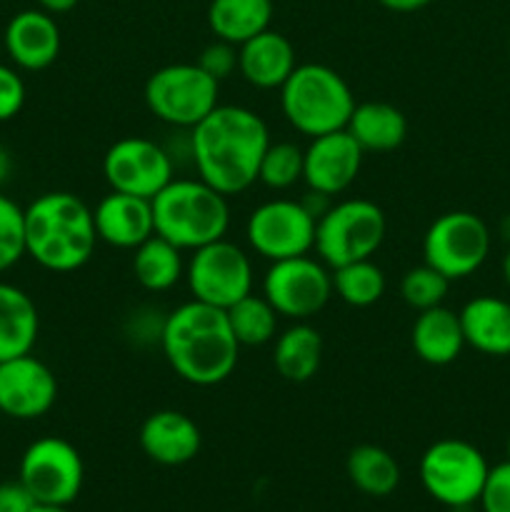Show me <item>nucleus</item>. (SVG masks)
<instances>
[{
  "mask_svg": "<svg viewBox=\"0 0 510 512\" xmlns=\"http://www.w3.org/2000/svg\"><path fill=\"white\" fill-rule=\"evenodd\" d=\"M320 363H323V335L305 320H298L275 338L273 365L280 378L288 383L313 380Z\"/></svg>",
  "mask_w": 510,
  "mask_h": 512,
  "instance_id": "25",
  "label": "nucleus"
},
{
  "mask_svg": "<svg viewBox=\"0 0 510 512\" xmlns=\"http://www.w3.org/2000/svg\"><path fill=\"white\" fill-rule=\"evenodd\" d=\"M143 95L155 118L173 128L193 130L220 105V83L198 63H175L155 70Z\"/></svg>",
  "mask_w": 510,
  "mask_h": 512,
  "instance_id": "7",
  "label": "nucleus"
},
{
  "mask_svg": "<svg viewBox=\"0 0 510 512\" xmlns=\"http://www.w3.org/2000/svg\"><path fill=\"white\" fill-rule=\"evenodd\" d=\"M5 50L20 70H45L60 55V28L45 10H20L5 25Z\"/></svg>",
  "mask_w": 510,
  "mask_h": 512,
  "instance_id": "18",
  "label": "nucleus"
},
{
  "mask_svg": "<svg viewBox=\"0 0 510 512\" xmlns=\"http://www.w3.org/2000/svg\"><path fill=\"white\" fill-rule=\"evenodd\" d=\"M478 503L483 512H510V460L490 468Z\"/></svg>",
  "mask_w": 510,
  "mask_h": 512,
  "instance_id": "35",
  "label": "nucleus"
},
{
  "mask_svg": "<svg viewBox=\"0 0 510 512\" xmlns=\"http://www.w3.org/2000/svg\"><path fill=\"white\" fill-rule=\"evenodd\" d=\"M345 130L365 153H390L408 138V118L395 105L383 100H365L355 105Z\"/></svg>",
  "mask_w": 510,
  "mask_h": 512,
  "instance_id": "23",
  "label": "nucleus"
},
{
  "mask_svg": "<svg viewBox=\"0 0 510 512\" xmlns=\"http://www.w3.org/2000/svg\"><path fill=\"white\" fill-rule=\"evenodd\" d=\"M55 400L58 380L33 353L0 363V413L13 420H38Z\"/></svg>",
  "mask_w": 510,
  "mask_h": 512,
  "instance_id": "15",
  "label": "nucleus"
},
{
  "mask_svg": "<svg viewBox=\"0 0 510 512\" xmlns=\"http://www.w3.org/2000/svg\"><path fill=\"white\" fill-rule=\"evenodd\" d=\"M508 460H510V435H508Z\"/></svg>",
  "mask_w": 510,
  "mask_h": 512,
  "instance_id": "43",
  "label": "nucleus"
},
{
  "mask_svg": "<svg viewBox=\"0 0 510 512\" xmlns=\"http://www.w3.org/2000/svg\"><path fill=\"white\" fill-rule=\"evenodd\" d=\"M295 68L293 43L278 30L268 28L238 45V73L253 88L280 90Z\"/></svg>",
  "mask_w": 510,
  "mask_h": 512,
  "instance_id": "20",
  "label": "nucleus"
},
{
  "mask_svg": "<svg viewBox=\"0 0 510 512\" xmlns=\"http://www.w3.org/2000/svg\"><path fill=\"white\" fill-rule=\"evenodd\" d=\"M345 473L360 493L370 498H388L400 485V465L380 445H358L348 453Z\"/></svg>",
  "mask_w": 510,
  "mask_h": 512,
  "instance_id": "28",
  "label": "nucleus"
},
{
  "mask_svg": "<svg viewBox=\"0 0 510 512\" xmlns=\"http://www.w3.org/2000/svg\"><path fill=\"white\" fill-rule=\"evenodd\" d=\"M103 175L110 190L153 200L175 178V160L165 145L128 135L105 150Z\"/></svg>",
  "mask_w": 510,
  "mask_h": 512,
  "instance_id": "14",
  "label": "nucleus"
},
{
  "mask_svg": "<svg viewBox=\"0 0 510 512\" xmlns=\"http://www.w3.org/2000/svg\"><path fill=\"white\" fill-rule=\"evenodd\" d=\"M385 10H393V13H415V10L428 8L433 0H378Z\"/></svg>",
  "mask_w": 510,
  "mask_h": 512,
  "instance_id": "38",
  "label": "nucleus"
},
{
  "mask_svg": "<svg viewBox=\"0 0 510 512\" xmlns=\"http://www.w3.org/2000/svg\"><path fill=\"white\" fill-rule=\"evenodd\" d=\"M365 150L355 143L348 130L310 138L303 150V180L308 190L323 195H340L355 183L363 168Z\"/></svg>",
  "mask_w": 510,
  "mask_h": 512,
  "instance_id": "16",
  "label": "nucleus"
},
{
  "mask_svg": "<svg viewBox=\"0 0 510 512\" xmlns=\"http://www.w3.org/2000/svg\"><path fill=\"white\" fill-rule=\"evenodd\" d=\"M315 215L303 200L275 198L258 205L245 223V238L260 258L285 260L308 255L315 248Z\"/></svg>",
  "mask_w": 510,
  "mask_h": 512,
  "instance_id": "13",
  "label": "nucleus"
},
{
  "mask_svg": "<svg viewBox=\"0 0 510 512\" xmlns=\"http://www.w3.org/2000/svg\"><path fill=\"white\" fill-rule=\"evenodd\" d=\"M18 480L38 505L68 508L83 490L85 465L75 445L55 435H45L25 448Z\"/></svg>",
  "mask_w": 510,
  "mask_h": 512,
  "instance_id": "10",
  "label": "nucleus"
},
{
  "mask_svg": "<svg viewBox=\"0 0 510 512\" xmlns=\"http://www.w3.org/2000/svg\"><path fill=\"white\" fill-rule=\"evenodd\" d=\"M263 295L280 318L310 320L333 298V273L310 253L275 260L263 278Z\"/></svg>",
  "mask_w": 510,
  "mask_h": 512,
  "instance_id": "11",
  "label": "nucleus"
},
{
  "mask_svg": "<svg viewBox=\"0 0 510 512\" xmlns=\"http://www.w3.org/2000/svg\"><path fill=\"white\" fill-rule=\"evenodd\" d=\"M198 65L210 75V78H215L220 83V80L230 78V75L238 70V45L215 38L213 43L203 48Z\"/></svg>",
  "mask_w": 510,
  "mask_h": 512,
  "instance_id": "34",
  "label": "nucleus"
},
{
  "mask_svg": "<svg viewBox=\"0 0 510 512\" xmlns=\"http://www.w3.org/2000/svg\"><path fill=\"white\" fill-rule=\"evenodd\" d=\"M40 315L23 288L0 280V363L28 355L38 340Z\"/></svg>",
  "mask_w": 510,
  "mask_h": 512,
  "instance_id": "24",
  "label": "nucleus"
},
{
  "mask_svg": "<svg viewBox=\"0 0 510 512\" xmlns=\"http://www.w3.org/2000/svg\"><path fill=\"white\" fill-rule=\"evenodd\" d=\"M258 180L270 190H288L303 180V148L288 140H270L258 168Z\"/></svg>",
  "mask_w": 510,
  "mask_h": 512,
  "instance_id": "31",
  "label": "nucleus"
},
{
  "mask_svg": "<svg viewBox=\"0 0 510 512\" xmlns=\"http://www.w3.org/2000/svg\"><path fill=\"white\" fill-rule=\"evenodd\" d=\"M93 210L65 190L43 193L25 208V255L50 273H75L93 258Z\"/></svg>",
  "mask_w": 510,
  "mask_h": 512,
  "instance_id": "3",
  "label": "nucleus"
},
{
  "mask_svg": "<svg viewBox=\"0 0 510 512\" xmlns=\"http://www.w3.org/2000/svg\"><path fill=\"white\" fill-rule=\"evenodd\" d=\"M225 313H228V323L240 348L243 345L245 348H260V345L275 340L280 315L275 313V308L268 303L265 295H245L238 303L230 305Z\"/></svg>",
  "mask_w": 510,
  "mask_h": 512,
  "instance_id": "29",
  "label": "nucleus"
},
{
  "mask_svg": "<svg viewBox=\"0 0 510 512\" xmlns=\"http://www.w3.org/2000/svg\"><path fill=\"white\" fill-rule=\"evenodd\" d=\"M490 465L473 443L443 438L420 458V483L425 493L448 508H468L478 503L488 480Z\"/></svg>",
  "mask_w": 510,
  "mask_h": 512,
  "instance_id": "8",
  "label": "nucleus"
},
{
  "mask_svg": "<svg viewBox=\"0 0 510 512\" xmlns=\"http://www.w3.org/2000/svg\"><path fill=\"white\" fill-rule=\"evenodd\" d=\"M10 173H13V160H10V153L8 150L0 145V188H3L5 183H8Z\"/></svg>",
  "mask_w": 510,
  "mask_h": 512,
  "instance_id": "40",
  "label": "nucleus"
},
{
  "mask_svg": "<svg viewBox=\"0 0 510 512\" xmlns=\"http://www.w3.org/2000/svg\"><path fill=\"white\" fill-rule=\"evenodd\" d=\"M385 273L380 265L368 260L333 268V295H338L350 308H370L385 295Z\"/></svg>",
  "mask_w": 510,
  "mask_h": 512,
  "instance_id": "30",
  "label": "nucleus"
},
{
  "mask_svg": "<svg viewBox=\"0 0 510 512\" xmlns=\"http://www.w3.org/2000/svg\"><path fill=\"white\" fill-rule=\"evenodd\" d=\"M465 345L483 355H510V303L495 295H478L460 310Z\"/></svg>",
  "mask_w": 510,
  "mask_h": 512,
  "instance_id": "21",
  "label": "nucleus"
},
{
  "mask_svg": "<svg viewBox=\"0 0 510 512\" xmlns=\"http://www.w3.org/2000/svg\"><path fill=\"white\" fill-rule=\"evenodd\" d=\"M98 240L120 250H135L155 235L153 200L110 190L93 210Z\"/></svg>",
  "mask_w": 510,
  "mask_h": 512,
  "instance_id": "19",
  "label": "nucleus"
},
{
  "mask_svg": "<svg viewBox=\"0 0 510 512\" xmlns=\"http://www.w3.org/2000/svg\"><path fill=\"white\" fill-rule=\"evenodd\" d=\"M78 3L80 0H38V8L50 15H63V13H70Z\"/></svg>",
  "mask_w": 510,
  "mask_h": 512,
  "instance_id": "39",
  "label": "nucleus"
},
{
  "mask_svg": "<svg viewBox=\"0 0 510 512\" xmlns=\"http://www.w3.org/2000/svg\"><path fill=\"white\" fill-rule=\"evenodd\" d=\"M133 275L140 288L148 293H165L175 288L185 275L183 250L160 238L158 233L150 235L133 250Z\"/></svg>",
  "mask_w": 510,
  "mask_h": 512,
  "instance_id": "27",
  "label": "nucleus"
},
{
  "mask_svg": "<svg viewBox=\"0 0 510 512\" xmlns=\"http://www.w3.org/2000/svg\"><path fill=\"white\" fill-rule=\"evenodd\" d=\"M355 105V95L343 75L320 63L298 65L280 88L285 120L308 138L345 130Z\"/></svg>",
  "mask_w": 510,
  "mask_h": 512,
  "instance_id": "5",
  "label": "nucleus"
},
{
  "mask_svg": "<svg viewBox=\"0 0 510 512\" xmlns=\"http://www.w3.org/2000/svg\"><path fill=\"white\" fill-rule=\"evenodd\" d=\"M185 280L193 300L228 310L253 293V263L243 248L220 238L193 250V258L185 265Z\"/></svg>",
  "mask_w": 510,
  "mask_h": 512,
  "instance_id": "12",
  "label": "nucleus"
},
{
  "mask_svg": "<svg viewBox=\"0 0 510 512\" xmlns=\"http://www.w3.org/2000/svg\"><path fill=\"white\" fill-rule=\"evenodd\" d=\"M25 83L20 73L10 65L0 63V123H8L23 110Z\"/></svg>",
  "mask_w": 510,
  "mask_h": 512,
  "instance_id": "36",
  "label": "nucleus"
},
{
  "mask_svg": "<svg viewBox=\"0 0 510 512\" xmlns=\"http://www.w3.org/2000/svg\"><path fill=\"white\" fill-rule=\"evenodd\" d=\"M155 233L180 250H198L225 238L230 228L228 195L200 178H173L153 198Z\"/></svg>",
  "mask_w": 510,
  "mask_h": 512,
  "instance_id": "4",
  "label": "nucleus"
},
{
  "mask_svg": "<svg viewBox=\"0 0 510 512\" xmlns=\"http://www.w3.org/2000/svg\"><path fill=\"white\" fill-rule=\"evenodd\" d=\"M140 448L153 463L178 468L200 453L203 435L198 423L180 410H155L140 425Z\"/></svg>",
  "mask_w": 510,
  "mask_h": 512,
  "instance_id": "17",
  "label": "nucleus"
},
{
  "mask_svg": "<svg viewBox=\"0 0 510 512\" xmlns=\"http://www.w3.org/2000/svg\"><path fill=\"white\" fill-rule=\"evenodd\" d=\"M268 145V125L255 110L218 105L190 130V163L200 180L230 198L258 180Z\"/></svg>",
  "mask_w": 510,
  "mask_h": 512,
  "instance_id": "1",
  "label": "nucleus"
},
{
  "mask_svg": "<svg viewBox=\"0 0 510 512\" xmlns=\"http://www.w3.org/2000/svg\"><path fill=\"white\" fill-rule=\"evenodd\" d=\"M25 255V208L0 193V273L18 265Z\"/></svg>",
  "mask_w": 510,
  "mask_h": 512,
  "instance_id": "33",
  "label": "nucleus"
},
{
  "mask_svg": "<svg viewBox=\"0 0 510 512\" xmlns=\"http://www.w3.org/2000/svg\"><path fill=\"white\" fill-rule=\"evenodd\" d=\"M503 275H505V283H508V288H510V250L503 260Z\"/></svg>",
  "mask_w": 510,
  "mask_h": 512,
  "instance_id": "42",
  "label": "nucleus"
},
{
  "mask_svg": "<svg viewBox=\"0 0 510 512\" xmlns=\"http://www.w3.org/2000/svg\"><path fill=\"white\" fill-rule=\"evenodd\" d=\"M448 290L450 280L435 268H430L428 263L410 268L400 280V298L405 300L408 308L418 310V313L443 305L448 298Z\"/></svg>",
  "mask_w": 510,
  "mask_h": 512,
  "instance_id": "32",
  "label": "nucleus"
},
{
  "mask_svg": "<svg viewBox=\"0 0 510 512\" xmlns=\"http://www.w3.org/2000/svg\"><path fill=\"white\" fill-rule=\"evenodd\" d=\"M35 508L38 503L20 480L0 483V512H33Z\"/></svg>",
  "mask_w": 510,
  "mask_h": 512,
  "instance_id": "37",
  "label": "nucleus"
},
{
  "mask_svg": "<svg viewBox=\"0 0 510 512\" xmlns=\"http://www.w3.org/2000/svg\"><path fill=\"white\" fill-rule=\"evenodd\" d=\"M490 253V230L475 213L450 210L435 218L423 238V263L448 280L473 275Z\"/></svg>",
  "mask_w": 510,
  "mask_h": 512,
  "instance_id": "9",
  "label": "nucleus"
},
{
  "mask_svg": "<svg viewBox=\"0 0 510 512\" xmlns=\"http://www.w3.org/2000/svg\"><path fill=\"white\" fill-rule=\"evenodd\" d=\"M388 220L380 205L365 198L333 203L315 225V253L330 270L368 260L383 245Z\"/></svg>",
  "mask_w": 510,
  "mask_h": 512,
  "instance_id": "6",
  "label": "nucleus"
},
{
  "mask_svg": "<svg viewBox=\"0 0 510 512\" xmlns=\"http://www.w3.org/2000/svg\"><path fill=\"white\" fill-rule=\"evenodd\" d=\"M273 0H210L208 25L225 43L243 45L245 40L270 28Z\"/></svg>",
  "mask_w": 510,
  "mask_h": 512,
  "instance_id": "26",
  "label": "nucleus"
},
{
  "mask_svg": "<svg viewBox=\"0 0 510 512\" xmlns=\"http://www.w3.org/2000/svg\"><path fill=\"white\" fill-rule=\"evenodd\" d=\"M33 512H70L68 508H60V505H38Z\"/></svg>",
  "mask_w": 510,
  "mask_h": 512,
  "instance_id": "41",
  "label": "nucleus"
},
{
  "mask_svg": "<svg viewBox=\"0 0 510 512\" xmlns=\"http://www.w3.org/2000/svg\"><path fill=\"white\" fill-rule=\"evenodd\" d=\"M410 343H413L415 355L423 363L435 365V368L455 363L465 348L460 315L445 305L423 310V313H418L413 330H410Z\"/></svg>",
  "mask_w": 510,
  "mask_h": 512,
  "instance_id": "22",
  "label": "nucleus"
},
{
  "mask_svg": "<svg viewBox=\"0 0 510 512\" xmlns=\"http://www.w3.org/2000/svg\"><path fill=\"white\" fill-rule=\"evenodd\" d=\"M160 348L175 375L198 388L225 383L240 358L228 313L200 300H188L165 315Z\"/></svg>",
  "mask_w": 510,
  "mask_h": 512,
  "instance_id": "2",
  "label": "nucleus"
}]
</instances>
